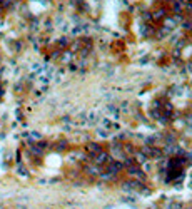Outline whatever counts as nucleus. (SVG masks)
<instances>
[{"mask_svg":"<svg viewBox=\"0 0 192 209\" xmlns=\"http://www.w3.org/2000/svg\"><path fill=\"white\" fill-rule=\"evenodd\" d=\"M167 34H170V30H169V28H165V27H162L161 30L157 32V37H159V39H162V37H165Z\"/></svg>","mask_w":192,"mask_h":209,"instance_id":"nucleus-12","label":"nucleus"},{"mask_svg":"<svg viewBox=\"0 0 192 209\" xmlns=\"http://www.w3.org/2000/svg\"><path fill=\"white\" fill-rule=\"evenodd\" d=\"M104 171V167H100V166H95V164H87V166L84 167V173L85 174H89V176H92V177H99V174Z\"/></svg>","mask_w":192,"mask_h":209,"instance_id":"nucleus-5","label":"nucleus"},{"mask_svg":"<svg viewBox=\"0 0 192 209\" xmlns=\"http://www.w3.org/2000/svg\"><path fill=\"white\" fill-rule=\"evenodd\" d=\"M70 59H72V52H64V54H62V60H64V62H69Z\"/></svg>","mask_w":192,"mask_h":209,"instance_id":"nucleus-16","label":"nucleus"},{"mask_svg":"<svg viewBox=\"0 0 192 209\" xmlns=\"http://www.w3.org/2000/svg\"><path fill=\"white\" fill-rule=\"evenodd\" d=\"M125 171H127L130 179L139 181V182H145V173L142 169H139L137 164H134V166H130V167H125Z\"/></svg>","mask_w":192,"mask_h":209,"instance_id":"nucleus-1","label":"nucleus"},{"mask_svg":"<svg viewBox=\"0 0 192 209\" xmlns=\"http://www.w3.org/2000/svg\"><path fill=\"white\" fill-rule=\"evenodd\" d=\"M99 179L102 182H112V181H115V179H117V176L110 174V173H107V171H102V173L99 174Z\"/></svg>","mask_w":192,"mask_h":209,"instance_id":"nucleus-8","label":"nucleus"},{"mask_svg":"<svg viewBox=\"0 0 192 209\" xmlns=\"http://www.w3.org/2000/svg\"><path fill=\"white\" fill-rule=\"evenodd\" d=\"M172 57H174V60H179L182 57V50H181V49H174V50H172Z\"/></svg>","mask_w":192,"mask_h":209,"instance_id":"nucleus-13","label":"nucleus"},{"mask_svg":"<svg viewBox=\"0 0 192 209\" xmlns=\"http://www.w3.org/2000/svg\"><path fill=\"white\" fill-rule=\"evenodd\" d=\"M30 137L34 139V141H40V139H42V137H40V134H39V132H32V134H30Z\"/></svg>","mask_w":192,"mask_h":209,"instance_id":"nucleus-19","label":"nucleus"},{"mask_svg":"<svg viewBox=\"0 0 192 209\" xmlns=\"http://www.w3.org/2000/svg\"><path fill=\"white\" fill-rule=\"evenodd\" d=\"M30 151H32V154H37V156L42 154V149H40L39 146H32V147H30Z\"/></svg>","mask_w":192,"mask_h":209,"instance_id":"nucleus-15","label":"nucleus"},{"mask_svg":"<svg viewBox=\"0 0 192 209\" xmlns=\"http://www.w3.org/2000/svg\"><path fill=\"white\" fill-rule=\"evenodd\" d=\"M85 151H87V154L95 156V154H99L100 151H102V147H100L99 142H89V144L85 146Z\"/></svg>","mask_w":192,"mask_h":209,"instance_id":"nucleus-6","label":"nucleus"},{"mask_svg":"<svg viewBox=\"0 0 192 209\" xmlns=\"http://www.w3.org/2000/svg\"><path fill=\"white\" fill-rule=\"evenodd\" d=\"M112 161H114V159L110 157L109 152H105V151H100L99 154H95L92 157V162L95 164V166H100V167H105L109 162H112Z\"/></svg>","mask_w":192,"mask_h":209,"instance_id":"nucleus-3","label":"nucleus"},{"mask_svg":"<svg viewBox=\"0 0 192 209\" xmlns=\"http://www.w3.org/2000/svg\"><path fill=\"white\" fill-rule=\"evenodd\" d=\"M142 184H144V182H139V181H134V179H129V181L122 182L120 187H122V191H124V192H129V194H137Z\"/></svg>","mask_w":192,"mask_h":209,"instance_id":"nucleus-2","label":"nucleus"},{"mask_svg":"<svg viewBox=\"0 0 192 209\" xmlns=\"http://www.w3.org/2000/svg\"><path fill=\"white\" fill-rule=\"evenodd\" d=\"M182 27L186 28V30H192V20H184Z\"/></svg>","mask_w":192,"mask_h":209,"instance_id":"nucleus-14","label":"nucleus"},{"mask_svg":"<svg viewBox=\"0 0 192 209\" xmlns=\"http://www.w3.org/2000/svg\"><path fill=\"white\" fill-rule=\"evenodd\" d=\"M104 171H107V173L114 174V176H119L122 171H124V166H122L120 161H112V162H109L107 166L104 167Z\"/></svg>","mask_w":192,"mask_h":209,"instance_id":"nucleus-4","label":"nucleus"},{"mask_svg":"<svg viewBox=\"0 0 192 209\" xmlns=\"http://www.w3.org/2000/svg\"><path fill=\"white\" fill-rule=\"evenodd\" d=\"M140 34H142V37H150L154 34V28L150 25H147V23H144V25L140 27Z\"/></svg>","mask_w":192,"mask_h":209,"instance_id":"nucleus-9","label":"nucleus"},{"mask_svg":"<svg viewBox=\"0 0 192 209\" xmlns=\"http://www.w3.org/2000/svg\"><path fill=\"white\" fill-rule=\"evenodd\" d=\"M154 107H156V109H161V100H156V102H154Z\"/></svg>","mask_w":192,"mask_h":209,"instance_id":"nucleus-24","label":"nucleus"},{"mask_svg":"<svg viewBox=\"0 0 192 209\" xmlns=\"http://www.w3.org/2000/svg\"><path fill=\"white\" fill-rule=\"evenodd\" d=\"M65 147H67V142H65V141H62L59 146H57V151H64Z\"/></svg>","mask_w":192,"mask_h":209,"instance_id":"nucleus-18","label":"nucleus"},{"mask_svg":"<svg viewBox=\"0 0 192 209\" xmlns=\"http://www.w3.org/2000/svg\"><path fill=\"white\" fill-rule=\"evenodd\" d=\"M144 20H147V22H149V20H152V14H149V12H144Z\"/></svg>","mask_w":192,"mask_h":209,"instance_id":"nucleus-21","label":"nucleus"},{"mask_svg":"<svg viewBox=\"0 0 192 209\" xmlns=\"http://www.w3.org/2000/svg\"><path fill=\"white\" fill-rule=\"evenodd\" d=\"M174 12H175V14H181V12H182V5H181V2H177V3L174 5Z\"/></svg>","mask_w":192,"mask_h":209,"instance_id":"nucleus-17","label":"nucleus"},{"mask_svg":"<svg viewBox=\"0 0 192 209\" xmlns=\"http://www.w3.org/2000/svg\"><path fill=\"white\" fill-rule=\"evenodd\" d=\"M19 174H22V176H27L28 173L25 171V167H23V166H19Z\"/></svg>","mask_w":192,"mask_h":209,"instance_id":"nucleus-20","label":"nucleus"},{"mask_svg":"<svg viewBox=\"0 0 192 209\" xmlns=\"http://www.w3.org/2000/svg\"><path fill=\"white\" fill-rule=\"evenodd\" d=\"M164 17H165V9H164V7L157 9V10L152 14V19H154V20H161V19H164Z\"/></svg>","mask_w":192,"mask_h":209,"instance_id":"nucleus-11","label":"nucleus"},{"mask_svg":"<svg viewBox=\"0 0 192 209\" xmlns=\"http://www.w3.org/2000/svg\"><path fill=\"white\" fill-rule=\"evenodd\" d=\"M2 3H3V7H9L12 3V0H2Z\"/></svg>","mask_w":192,"mask_h":209,"instance_id":"nucleus-23","label":"nucleus"},{"mask_svg":"<svg viewBox=\"0 0 192 209\" xmlns=\"http://www.w3.org/2000/svg\"><path fill=\"white\" fill-rule=\"evenodd\" d=\"M164 27L169 28V30H172V28L177 27V22H175L174 19H169V17H164Z\"/></svg>","mask_w":192,"mask_h":209,"instance_id":"nucleus-10","label":"nucleus"},{"mask_svg":"<svg viewBox=\"0 0 192 209\" xmlns=\"http://www.w3.org/2000/svg\"><path fill=\"white\" fill-rule=\"evenodd\" d=\"M164 107H165V110H169V112H170V110H172V104H170V102H165Z\"/></svg>","mask_w":192,"mask_h":209,"instance_id":"nucleus-22","label":"nucleus"},{"mask_svg":"<svg viewBox=\"0 0 192 209\" xmlns=\"http://www.w3.org/2000/svg\"><path fill=\"white\" fill-rule=\"evenodd\" d=\"M190 7H192V3H190Z\"/></svg>","mask_w":192,"mask_h":209,"instance_id":"nucleus-25","label":"nucleus"},{"mask_svg":"<svg viewBox=\"0 0 192 209\" xmlns=\"http://www.w3.org/2000/svg\"><path fill=\"white\" fill-rule=\"evenodd\" d=\"M132 157H134V161H136V162L139 164V166H142L144 162L149 161V157H147V156H145L144 152H140V151H136V152L132 154Z\"/></svg>","mask_w":192,"mask_h":209,"instance_id":"nucleus-7","label":"nucleus"}]
</instances>
